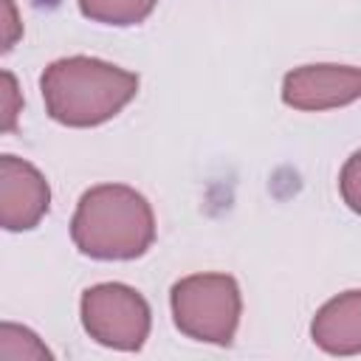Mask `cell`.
I'll list each match as a JSON object with an SVG mask.
<instances>
[{"label": "cell", "mask_w": 361, "mask_h": 361, "mask_svg": "<svg viewBox=\"0 0 361 361\" xmlns=\"http://www.w3.org/2000/svg\"><path fill=\"white\" fill-rule=\"evenodd\" d=\"M23 113V93L17 87V79L11 71L0 73V127L3 133H11L17 127V118Z\"/></svg>", "instance_id": "10"}, {"label": "cell", "mask_w": 361, "mask_h": 361, "mask_svg": "<svg viewBox=\"0 0 361 361\" xmlns=\"http://www.w3.org/2000/svg\"><path fill=\"white\" fill-rule=\"evenodd\" d=\"M310 338L319 350L330 355H358L361 353V290H344L327 299L310 322Z\"/></svg>", "instance_id": "7"}, {"label": "cell", "mask_w": 361, "mask_h": 361, "mask_svg": "<svg viewBox=\"0 0 361 361\" xmlns=\"http://www.w3.org/2000/svg\"><path fill=\"white\" fill-rule=\"evenodd\" d=\"M71 240L93 259H135L155 240L152 206L124 183L90 186L76 203Z\"/></svg>", "instance_id": "2"}, {"label": "cell", "mask_w": 361, "mask_h": 361, "mask_svg": "<svg viewBox=\"0 0 361 361\" xmlns=\"http://www.w3.org/2000/svg\"><path fill=\"white\" fill-rule=\"evenodd\" d=\"M169 307L172 322L183 336L228 347L240 327L243 293L228 274H192L172 285Z\"/></svg>", "instance_id": "3"}, {"label": "cell", "mask_w": 361, "mask_h": 361, "mask_svg": "<svg viewBox=\"0 0 361 361\" xmlns=\"http://www.w3.org/2000/svg\"><path fill=\"white\" fill-rule=\"evenodd\" d=\"M0 6H3V54H8L23 37V20L14 0H0Z\"/></svg>", "instance_id": "12"}, {"label": "cell", "mask_w": 361, "mask_h": 361, "mask_svg": "<svg viewBox=\"0 0 361 361\" xmlns=\"http://www.w3.org/2000/svg\"><path fill=\"white\" fill-rule=\"evenodd\" d=\"M51 209V186L45 175L17 158H0V223L6 231H31Z\"/></svg>", "instance_id": "6"}, {"label": "cell", "mask_w": 361, "mask_h": 361, "mask_svg": "<svg viewBox=\"0 0 361 361\" xmlns=\"http://www.w3.org/2000/svg\"><path fill=\"white\" fill-rule=\"evenodd\" d=\"M76 3L87 20L118 28L144 23L158 6V0H76Z\"/></svg>", "instance_id": "8"}, {"label": "cell", "mask_w": 361, "mask_h": 361, "mask_svg": "<svg viewBox=\"0 0 361 361\" xmlns=\"http://www.w3.org/2000/svg\"><path fill=\"white\" fill-rule=\"evenodd\" d=\"M85 333L110 350L135 353L149 338L152 313L147 299L121 282H99L82 293L79 302Z\"/></svg>", "instance_id": "4"}, {"label": "cell", "mask_w": 361, "mask_h": 361, "mask_svg": "<svg viewBox=\"0 0 361 361\" xmlns=\"http://www.w3.org/2000/svg\"><path fill=\"white\" fill-rule=\"evenodd\" d=\"M338 192H341V200L347 203V209L361 214V149H355L344 161L341 175H338Z\"/></svg>", "instance_id": "11"}, {"label": "cell", "mask_w": 361, "mask_h": 361, "mask_svg": "<svg viewBox=\"0 0 361 361\" xmlns=\"http://www.w3.org/2000/svg\"><path fill=\"white\" fill-rule=\"evenodd\" d=\"M0 358L3 361H48L54 358L45 341L23 324L3 322L0 324Z\"/></svg>", "instance_id": "9"}, {"label": "cell", "mask_w": 361, "mask_h": 361, "mask_svg": "<svg viewBox=\"0 0 361 361\" xmlns=\"http://www.w3.org/2000/svg\"><path fill=\"white\" fill-rule=\"evenodd\" d=\"M48 116L65 127H99L138 93V76L96 56H62L39 76Z\"/></svg>", "instance_id": "1"}, {"label": "cell", "mask_w": 361, "mask_h": 361, "mask_svg": "<svg viewBox=\"0 0 361 361\" xmlns=\"http://www.w3.org/2000/svg\"><path fill=\"white\" fill-rule=\"evenodd\" d=\"M361 99V68L355 65H302L285 73L282 102L302 113H322L347 107Z\"/></svg>", "instance_id": "5"}]
</instances>
